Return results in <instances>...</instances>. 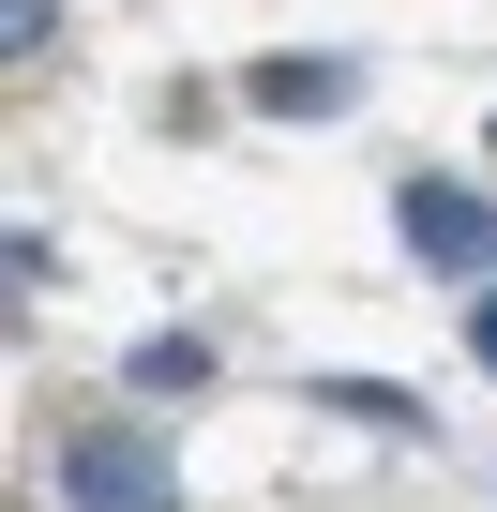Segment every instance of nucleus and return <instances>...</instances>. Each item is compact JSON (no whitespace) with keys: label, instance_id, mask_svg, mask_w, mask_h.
Returning <instances> with one entry per match:
<instances>
[{"label":"nucleus","instance_id":"obj_5","mask_svg":"<svg viewBox=\"0 0 497 512\" xmlns=\"http://www.w3.org/2000/svg\"><path fill=\"white\" fill-rule=\"evenodd\" d=\"M0 46L31 61V46H46V0H0Z\"/></svg>","mask_w":497,"mask_h":512},{"label":"nucleus","instance_id":"obj_6","mask_svg":"<svg viewBox=\"0 0 497 512\" xmlns=\"http://www.w3.org/2000/svg\"><path fill=\"white\" fill-rule=\"evenodd\" d=\"M467 347H482V377H497V287H467Z\"/></svg>","mask_w":497,"mask_h":512},{"label":"nucleus","instance_id":"obj_2","mask_svg":"<svg viewBox=\"0 0 497 512\" xmlns=\"http://www.w3.org/2000/svg\"><path fill=\"white\" fill-rule=\"evenodd\" d=\"M392 226H407V256H422V272L497 287V196H467V181H407V196H392Z\"/></svg>","mask_w":497,"mask_h":512},{"label":"nucleus","instance_id":"obj_3","mask_svg":"<svg viewBox=\"0 0 497 512\" xmlns=\"http://www.w3.org/2000/svg\"><path fill=\"white\" fill-rule=\"evenodd\" d=\"M362 91V61H257V76H241V106H272V121H332Z\"/></svg>","mask_w":497,"mask_h":512},{"label":"nucleus","instance_id":"obj_1","mask_svg":"<svg viewBox=\"0 0 497 512\" xmlns=\"http://www.w3.org/2000/svg\"><path fill=\"white\" fill-rule=\"evenodd\" d=\"M61 497H76V512H181V452L136 437V422H91V437L61 452Z\"/></svg>","mask_w":497,"mask_h":512},{"label":"nucleus","instance_id":"obj_4","mask_svg":"<svg viewBox=\"0 0 497 512\" xmlns=\"http://www.w3.org/2000/svg\"><path fill=\"white\" fill-rule=\"evenodd\" d=\"M136 377H151V392H196V377H211V347H196V332H151V347H136Z\"/></svg>","mask_w":497,"mask_h":512}]
</instances>
